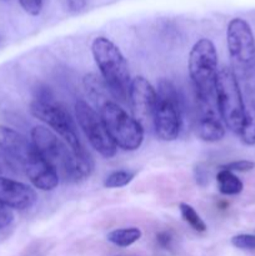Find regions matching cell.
I'll use <instances>...</instances> for the list:
<instances>
[{
    "instance_id": "cell-21",
    "label": "cell",
    "mask_w": 255,
    "mask_h": 256,
    "mask_svg": "<svg viewBox=\"0 0 255 256\" xmlns=\"http://www.w3.org/2000/svg\"><path fill=\"white\" fill-rule=\"evenodd\" d=\"M232 246L242 250H254L255 249V235L250 234H239L232 238Z\"/></svg>"
},
{
    "instance_id": "cell-16",
    "label": "cell",
    "mask_w": 255,
    "mask_h": 256,
    "mask_svg": "<svg viewBox=\"0 0 255 256\" xmlns=\"http://www.w3.org/2000/svg\"><path fill=\"white\" fill-rule=\"evenodd\" d=\"M142 238V230L139 228H122L115 229L106 235L108 242L119 248H128L136 242Z\"/></svg>"
},
{
    "instance_id": "cell-22",
    "label": "cell",
    "mask_w": 255,
    "mask_h": 256,
    "mask_svg": "<svg viewBox=\"0 0 255 256\" xmlns=\"http://www.w3.org/2000/svg\"><path fill=\"white\" fill-rule=\"evenodd\" d=\"M222 168L232 172H246L254 169L255 162H250V160H236V162H228V164L222 165Z\"/></svg>"
},
{
    "instance_id": "cell-15",
    "label": "cell",
    "mask_w": 255,
    "mask_h": 256,
    "mask_svg": "<svg viewBox=\"0 0 255 256\" xmlns=\"http://www.w3.org/2000/svg\"><path fill=\"white\" fill-rule=\"evenodd\" d=\"M216 182L220 194L228 195V196L240 194L242 192V189H244V185H242V180L232 172L222 169V168H220V170L218 172Z\"/></svg>"
},
{
    "instance_id": "cell-4",
    "label": "cell",
    "mask_w": 255,
    "mask_h": 256,
    "mask_svg": "<svg viewBox=\"0 0 255 256\" xmlns=\"http://www.w3.org/2000/svg\"><path fill=\"white\" fill-rule=\"evenodd\" d=\"M215 102L220 119L230 132L239 135L245 120V102L239 80L229 66L219 69L215 85Z\"/></svg>"
},
{
    "instance_id": "cell-26",
    "label": "cell",
    "mask_w": 255,
    "mask_h": 256,
    "mask_svg": "<svg viewBox=\"0 0 255 256\" xmlns=\"http://www.w3.org/2000/svg\"><path fill=\"white\" fill-rule=\"evenodd\" d=\"M66 2L68 8L72 12H79L86 5V0H65Z\"/></svg>"
},
{
    "instance_id": "cell-17",
    "label": "cell",
    "mask_w": 255,
    "mask_h": 256,
    "mask_svg": "<svg viewBox=\"0 0 255 256\" xmlns=\"http://www.w3.org/2000/svg\"><path fill=\"white\" fill-rule=\"evenodd\" d=\"M240 140L245 145H255V104H245V120L239 132Z\"/></svg>"
},
{
    "instance_id": "cell-9",
    "label": "cell",
    "mask_w": 255,
    "mask_h": 256,
    "mask_svg": "<svg viewBox=\"0 0 255 256\" xmlns=\"http://www.w3.org/2000/svg\"><path fill=\"white\" fill-rule=\"evenodd\" d=\"M75 114L78 122L92 149L96 150L105 159L114 158L118 148L112 142L99 112H95V109H92L85 100H78L75 102Z\"/></svg>"
},
{
    "instance_id": "cell-8",
    "label": "cell",
    "mask_w": 255,
    "mask_h": 256,
    "mask_svg": "<svg viewBox=\"0 0 255 256\" xmlns=\"http://www.w3.org/2000/svg\"><path fill=\"white\" fill-rule=\"evenodd\" d=\"M29 108L32 116L45 122L50 129L54 130L72 152L84 150V146L78 136L74 120L62 105L55 102L48 95L40 94L30 102Z\"/></svg>"
},
{
    "instance_id": "cell-13",
    "label": "cell",
    "mask_w": 255,
    "mask_h": 256,
    "mask_svg": "<svg viewBox=\"0 0 255 256\" xmlns=\"http://www.w3.org/2000/svg\"><path fill=\"white\" fill-rule=\"evenodd\" d=\"M198 105H199V118H198L196 132L199 138L206 142H220L225 136V125L215 110L216 102L198 100Z\"/></svg>"
},
{
    "instance_id": "cell-18",
    "label": "cell",
    "mask_w": 255,
    "mask_h": 256,
    "mask_svg": "<svg viewBox=\"0 0 255 256\" xmlns=\"http://www.w3.org/2000/svg\"><path fill=\"white\" fill-rule=\"evenodd\" d=\"M179 210L180 215L184 219V222L188 225L192 226V229H194L198 232H205L208 230L206 224H205L204 220L202 219L199 214L196 212V210L192 206V205L186 204V202H180L179 204Z\"/></svg>"
},
{
    "instance_id": "cell-24",
    "label": "cell",
    "mask_w": 255,
    "mask_h": 256,
    "mask_svg": "<svg viewBox=\"0 0 255 256\" xmlns=\"http://www.w3.org/2000/svg\"><path fill=\"white\" fill-rule=\"evenodd\" d=\"M12 220H14V214H12V209L0 202V230L9 226Z\"/></svg>"
},
{
    "instance_id": "cell-10",
    "label": "cell",
    "mask_w": 255,
    "mask_h": 256,
    "mask_svg": "<svg viewBox=\"0 0 255 256\" xmlns=\"http://www.w3.org/2000/svg\"><path fill=\"white\" fill-rule=\"evenodd\" d=\"M0 152L16 162L22 172L42 158L32 140L5 125H0Z\"/></svg>"
},
{
    "instance_id": "cell-27",
    "label": "cell",
    "mask_w": 255,
    "mask_h": 256,
    "mask_svg": "<svg viewBox=\"0 0 255 256\" xmlns=\"http://www.w3.org/2000/svg\"><path fill=\"white\" fill-rule=\"evenodd\" d=\"M2 2H8V0H2Z\"/></svg>"
},
{
    "instance_id": "cell-20",
    "label": "cell",
    "mask_w": 255,
    "mask_h": 256,
    "mask_svg": "<svg viewBox=\"0 0 255 256\" xmlns=\"http://www.w3.org/2000/svg\"><path fill=\"white\" fill-rule=\"evenodd\" d=\"M20 172H22V170L20 169L19 165L12 162L4 152H0V176L12 178V175L19 174Z\"/></svg>"
},
{
    "instance_id": "cell-7",
    "label": "cell",
    "mask_w": 255,
    "mask_h": 256,
    "mask_svg": "<svg viewBox=\"0 0 255 256\" xmlns=\"http://www.w3.org/2000/svg\"><path fill=\"white\" fill-rule=\"evenodd\" d=\"M226 42L232 70L238 80L250 79L255 70V39L249 22L242 18L230 20Z\"/></svg>"
},
{
    "instance_id": "cell-3",
    "label": "cell",
    "mask_w": 255,
    "mask_h": 256,
    "mask_svg": "<svg viewBox=\"0 0 255 256\" xmlns=\"http://www.w3.org/2000/svg\"><path fill=\"white\" fill-rule=\"evenodd\" d=\"M188 69L196 99L215 102V85L219 68L216 48L212 40L202 38L192 45L189 52Z\"/></svg>"
},
{
    "instance_id": "cell-12",
    "label": "cell",
    "mask_w": 255,
    "mask_h": 256,
    "mask_svg": "<svg viewBox=\"0 0 255 256\" xmlns=\"http://www.w3.org/2000/svg\"><path fill=\"white\" fill-rule=\"evenodd\" d=\"M36 192L32 186L12 178L0 176V202L10 209L28 210L36 202Z\"/></svg>"
},
{
    "instance_id": "cell-6",
    "label": "cell",
    "mask_w": 255,
    "mask_h": 256,
    "mask_svg": "<svg viewBox=\"0 0 255 256\" xmlns=\"http://www.w3.org/2000/svg\"><path fill=\"white\" fill-rule=\"evenodd\" d=\"M99 115L116 148L135 152L144 140V128L118 102L109 100L99 108Z\"/></svg>"
},
{
    "instance_id": "cell-23",
    "label": "cell",
    "mask_w": 255,
    "mask_h": 256,
    "mask_svg": "<svg viewBox=\"0 0 255 256\" xmlns=\"http://www.w3.org/2000/svg\"><path fill=\"white\" fill-rule=\"evenodd\" d=\"M18 2L22 10L32 16H38L42 10V0H18Z\"/></svg>"
},
{
    "instance_id": "cell-5",
    "label": "cell",
    "mask_w": 255,
    "mask_h": 256,
    "mask_svg": "<svg viewBox=\"0 0 255 256\" xmlns=\"http://www.w3.org/2000/svg\"><path fill=\"white\" fill-rule=\"evenodd\" d=\"M156 108H155V134L162 142H174L182 130V100L175 85L170 80L162 79L156 88Z\"/></svg>"
},
{
    "instance_id": "cell-14",
    "label": "cell",
    "mask_w": 255,
    "mask_h": 256,
    "mask_svg": "<svg viewBox=\"0 0 255 256\" xmlns=\"http://www.w3.org/2000/svg\"><path fill=\"white\" fill-rule=\"evenodd\" d=\"M82 84H84L85 90H86V94L89 95L92 102H95L98 108H100L104 102L110 100L108 99V95L110 94V92L106 85H105L104 80L102 79V76H98L95 74H88L84 76Z\"/></svg>"
},
{
    "instance_id": "cell-19",
    "label": "cell",
    "mask_w": 255,
    "mask_h": 256,
    "mask_svg": "<svg viewBox=\"0 0 255 256\" xmlns=\"http://www.w3.org/2000/svg\"><path fill=\"white\" fill-rule=\"evenodd\" d=\"M135 174L128 170H116L108 175L104 180V186L108 189H116V188L126 186L132 182Z\"/></svg>"
},
{
    "instance_id": "cell-25",
    "label": "cell",
    "mask_w": 255,
    "mask_h": 256,
    "mask_svg": "<svg viewBox=\"0 0 255 256\" xmlns=\"http://www.w3.org/2000/svg\"><path fill=\"white\" fill-rule=\"evenodd\" d=\"M156 242L159 246H162V249H169L172 242V236L170 235V232H162L156 235Z\"/></svg>"
},
{
    "instance_id": "cell-2",
    "label": "cell",
    "mask_w": 255,
    "mask_h": 256,
    "mask_svg": "<svg viewBox=\"0 0 255 256\" xmlns=\"http://www.w3.org/2000/svg\"><path fill=\"white\" fill-rule=\"evenodd\" d=\"M92 54L112 96L120 102L126 100L132 80L128 62L119 48L108 38L98 36L92 44Z\"/></svg>"
},
{
    "instance_id": "cell-11",
    "label": "cell",
    "mask_w": 255,
    "mask_h": 256,
    "mask_svg": "<svg viewBox=\"0 0 255 256\" xmlns=\"http://www.w3.org/2000/svg\"><path fill=\"white\" fill-rule=\"evenodd\" d=\"M128 99L132 116L145 128L152 125L156 108V89L144 76H136L130 82Z\"/></svg>"
},
{
    "instance_id": "cell-1",
    "label": "cell",
    "mask_w": 255,
    "mask_h": 256,
    "mask_svg": "<svg viewBox=\"0 0 255 256\" xmlns=\"http://www.w3.org/2000/svg\"><path fill=\"white\" fill-rule=\"evenodd\" d=\"M30 138L38 152L56 169L59 176L72 182L88 179L92 172V162L86 152H72L66 142L55 135L49 128L36 125Z\"/></svg>"
}]
</instances>
